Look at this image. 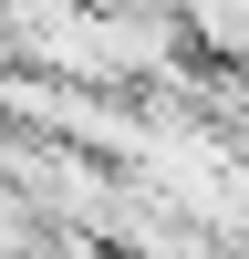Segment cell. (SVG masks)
Returning <instances> with one entry per match:
<instances>
[{"instance_id": "obj_1", "label": "cell", "mask_w": 249, "mask_h": 259, "mask_svg": "<svg viewBox=\"0 0 249 259\" xmlns=\"http://www.w3.org/2000/svg\"><path fill=\"white\" fill-rule=\"evenodd\" d=\"M166 21L187 31L197 62H228V73H239V52H249V0H166Z\"/></svg>"}]
</instances>
